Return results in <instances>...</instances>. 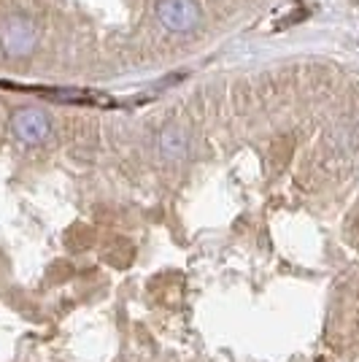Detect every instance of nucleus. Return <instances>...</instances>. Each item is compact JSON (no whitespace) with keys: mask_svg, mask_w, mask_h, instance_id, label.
<instances>
[{"mask_svg":"<svg viewBox=\"0 0 359 362\" xmlns=\"http://www.w3.org/2000/svg\"><path fill=\"white\" fill-rule=\"evenodd\" d=\"M16 130H19V136L28 138V141H35V138L41 136V122H38V114H33V111H22L19 117H16Z\"/></svg>","mask_w":359,"mask_h":362,"instance_id":"1","label":"nucleus"}]
</instances>
